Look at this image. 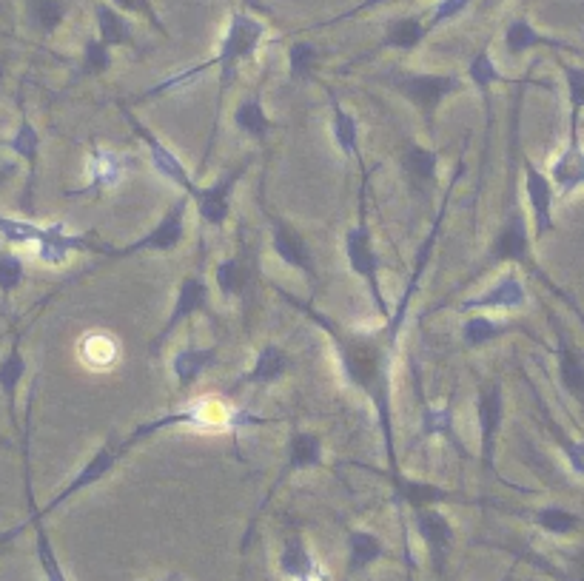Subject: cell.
Returning a JSON list of instances; mask_svg holds the SVG:
<instances>
[{"label":"cell","instance_id":"35","mask_svg":"<svg viewBox=\"0 0 584 581\" xmlns=\"http://www.w3.org/2000/svg\"><path fill=\"white\" fill-rule=\"evenodd\" d=\"M46 225L20 220V217H3L0 214V240L6 245H38Z\"/></svg>","mask_w":584,"mask_h":581},{"label":"cell","instance_id":"21","mask_svg":"<svg viewBox=\"0 0 584 581\" xmlns=\"http://www.w3.org/2000/svg\"><path fill=\"white\" fill-rule=\"evenodd\" d=\"M214 359H217V348H194V345H189V348L177 351L171 359V371L177 376V385L183 391L191 388L208 365H214Z\"/></svg>","mask_w":584,"mask_h":581},{"label":"cell","instance_id":"51","mask_svg":"<svg viewBox=\"0 0 584 581\" xmlns=\"http://www.w3.org/2000/svg\"><path fill=\"white\" fill-rule=\"evenodd\" d=\"M377 3H385V0H365L362 6H357L354 12H362V9H368V6H377ZM354 12H348V15H354Z\"/></svg>","mask_w":584,"mask_h":581},{"label":"cell","instance_id":"36","mask_svg":"<svg viewBox=\"0 0 584 581\" xmlns=\"http://www.w3.org/2000/svg\"><path fill=\"white\" fill-rule=\"evenodd\" d=\"M80 354L92 368H106V365H112L114 359H117V345L106 334H89L80 342Z\"/></svg>","mask_w":584,"mask_h":581},{"label":"cell","instance_id":"40","mask_svg":"<svg viewBox=\"0 0 584 581\" xmlns=\"http://www.w3.org/2000/svg\"><path fill=\"white\" fill-rule=\"evenodd\" d=\"M536 525L556 533V536H565L579 525V516L565 510V507H542V510H536Z\"/></svg>","mask_w":584,"mask_h":581},{"label":"cell","instance_id":"26","mask_svg":"<svg viewBox=\"0 0 584 581\" xmlns=\"http://www.w3.org/2000/svg\"><path fill=\"white\" fill-rule=\"evenodd\" d=\"M234 126L243 134H248V137H254V140H265L268 132H271L277 123L263 112L260 94H251V97H245L243 103L237 106V112H234Z\"/></svg>","mask_w":584,"mask_h":581},{"label":"cell","instance_id":"44","mask_svg":"<svg viewBox=\"0 0 584 581\" xmlns=\"http://www.w3.org/2000/svg\"><path fill=\"white\" fill-rule=\"evenodd\" d=\"M112 66V52L103 40H89L83 52V75H103Z\"/></svg>","mask_w":584,"mask_h":581},{"label":"cell","instance_id":"55","mask_svg":"<svg viewBox=\"0 0 584 581\" xmlns=\"http://www.w3.org/2000/svg\"><path fill=\"white\" fill-rule=\"evenodd\" d=\"M0 445H3V448H9V442H6V439H3V436H0Z\"/></svg>","mask_w":584,"mask_h":581},{"label":"cell","instance_id":"48","mask_svg":"<svg viewBox=\"0 0 584 581\" xmlns=\"http://www.w3.org/2000/svg\"><path fill=\"white\" fill-rule=\"evenodd\" d=\"M260 425H265L263 416H257L248 408H231L223 416V428H260Z\"/></svg>","mask_w":584,"mask_h":581},{"label":"cell","instance_id":"13","mask_svg":"<svg viewBox=\"0 0 584 581\" xmlns=\"http://www.w3.org/2000/svg\"><path fill=\"white\" fill-rule=\"evenodd\" d=\"M522 166H525V194H528L530 211H533L536 237H545V234L553 231V200H556V188H553L545 171L539 169L530 157H522Z\"/></svg>","mask_w":584,"mask_h":581},{"label":"cell","instance_id":"45","mask_svg":"<svg viewBox=\"0 0 584 581\" xmlns=\"http://www.w3.org/2000/svg\"><path fill=\"white\" fill-rule=\"evenodd\" d=\"M38 556L40 564H43V573L49 581H66L60 564L55 559V550H52V542H49V533L43 530V525H38Z\"/></svg>","mask_w":584,"mask_h":581},{"label":"cell","instance_id":"6","mask_svg":"<svg viewBox=\"0 0 584 581\" xmlns=\"http://www.w3.org/2000/svg\"><path fill=\"white\" fill-rule=\"evenodd\" d=\"M550 183L556 194L570 197L576 188L584 186V146L579 140V114H570V137L562 154L550 163Z\"/></svg>","mask_w":584,"mask_h":581},{"label":"cell","instance_id":"14","mask_svg":"<svg viewBox=\"0 0 584 581\" xmlns=\"http://www.w3.org/2000/svg\"><path fill=\"white\" fill-rule=\"evenodd\" d=\"M126 117H129V123H132V129L140 137H143V143H146V149H149V157H151V166H154V171L160 174V177H166L169 180L171 186H177V188H183L186 194H191L194 197V191H197V186L191 183V177H189V171H186V166L180 163V157L174 154L171 149H166L154 134L140 123V120H134L132 114L126 112Z\"/></svg>","mask_w":584,"mask_h":581},{"label":"cell","instance_id":"2","mask_svg":"<svg viewBox=\"0 0 584 581\" xmlns=\"http://www.w3.org/2000/svg\"><path fill=\"white\" fill-rule=\"evenodd\" d=\"M263 35H265V26L260 23V20L251 18V15H243V12H231V23H228L226 40H223V46H220V55L214 57V60H208V63H203V66H194V69L183 72V75L169 77L166 83H160V86L149 89L146 97L171 92V89H177V86H186V83H191V77L200 75V72H206V69H211V66H220V94H223L228 86L234 83V77H237V66L257 52V46H260Z\"/></svg>","mask_w":584,"mask_h":581},{"label":"cell","instance_id":"41","mask_svg":"<svg viewBox=\"0 0 584 581\" xmlns=\"http://www.w3.org/2000/svg\"><path fill=\"white\" fill-rule=\"evenodd\" d=\"M468 75H471L473 86H476V89H482V92H485L488 86H493V83H508V77L496 69V63L490 60L488 52L473 55L471 66H468Z\"/></svg>","mask_w":584,"mask_h":581},{"label":"cell","instance_id":"10","mask_svg":"<svg viewBox=\"0 0 584 581\" xmlns=\"http://www.w3.org/2000/svg\"><path fill=\"white\" fill-rule=\"evenodd\" d=\"M75 251H100V254H106V257L112 254V248H109V245L92 243L86 234H69L63 223L46 225V231H43L40 243L35 245L38 260L46 265L66 263V257H69V254H75Z\"/></svg>","mask_w":584,"mask_h":581},{"label":"cell","instance_id":"39","mask_svg":"<svg viewBox=\"0 0 584 581\" xmlns=\"http://www.w3.org/2000/svg\"><path fill=\"white\" fill-rule=\"evenodd\" d=\"M396 490H399V496L402 499H408L411 505L419 510V507H428L434 505V502H439V499H445V493L439 488H434V485H422V482H414V479H399L396 476Z\"/></svg>","mask_w":584,"mask_h":581},{"label":"cell","instance_id":"19","mask_svg":"<svg viewBox=\"0 0 584 581\" xmlns=\"http://www.w3.org/2000/svg\"><path fill=\"white\" fill-rule=\"evenodd\" d=\"M416 530H419V536L425 539V544L431 547V556H434L436 567H442L445 553H448V547H451L453 542L451 522H448L442 513L431 510V507H419V510H416Z\"/></svg>","mask_w":584,"mask_h":581},{"label":"cell","instance_id":"47","mask_svg":"<svg viewBox=\"0 0 584 581\" xmlns=\"http://www.w3.org/2000/svg\"><path fill=\"white\" fill-rule=\"evenodd\" d=\"M471 3L473 0H442V3L434 9V18H431V23H428V32L436 29L439 23H445V20L459 18V15H462Z\"/></svg>","mask_w":584,"mask_h":581},{"label":"cell","instance_id":"17","mask_svg":"<svg viewBox=\"0 0 584 581\" xmlns=\"http://www.w3.org/2000/svg\"><path fill=\"white\" fill-rule=\"evenodd\" d=\"M114 445H117V442H114V439H109L103 448L97 450L95 456H92V459H89V462L80 468V473H77L75 479H72L66 488L60 490V496L49 502V507H46L43 513H52V510H55L57 505H63L66 499H72V496H75V493H80V490L92 488V485H95V482H100L106 473H112V468L117 465V456H120V448H114ZM43 513H38V516H43Z\"/></svg>","mask_w":584,"mask_h":581},{"label":"cell","instance_id":"37","mask_svg":"<svg viewBox=\"0 0 584 581\" xmlns=\"http://www.w3.org/2000/svg\"><path fill=\"white\" fill-rule=\"evenodd\" d=\"M26 280V265L23 257L15 251H6L0 248V294L9 297L12 291H18L20 282Z\"/></svg>","mask_w":584,"mask_h":581},{"label":"cell","instance_id":"22","mask_svg":"<svg viewBox=\"0 0 584 581\" xmlns=\"http://www.w3.org/2000/svg\"><path fill=\"white\" fill-rule=\"evenodd\" d=\"M556 357H559V376H562V385L567 388V394L573 396V399H579L584 405V357L582 351H576L570 345V339L562 331H559Z\"/></svg>","mask_w":584,"mask_h":581},{"label":"cell","instance_id":"42","mask_svg":"<svg viewBox=\"0 0 584 581\" xmlns=\"http://www.w3.org/2000/svg\"><path fill=\"white\" fill-rule=\"evenodd\" d=\"M317 49L308 43V40H300V43H294L291 46V52H288V66H291V77L294 80H308V77L314 75V63H317Z\"/></svg>","mask_w":584,"mask_h":581},{"label":"cell","instance_id":"4","mask_svg":"<svg viewBox=\"0 0 584 581\" xmlns=\"http://www.w3.org/2000/svg\"><path fill=\"white\" fill-rule=\"evenodd\" d=\"M388 83L399 94H405L428 123L434 120V114L442 106V100L448 94L459 92V86H462V80L456 75H405V72L388 75Z\"/></svg>","mask_w":584,"mask_h":581},{"label":"cell","instance_id":"30","mask_svg":"<svg viewBox=\"0 0 584 581\" xmlns=\"http://www.w3.org/2000/svg\"><path fill=\"white\" fill-rule=\"evenodd\" d=\"M97 26H100V40L112 49V46H129L132 43V26L117 9L97 3Z\"/></svg>","mask_w":584,"mask_h":581},{"label":"cell","instance_id":"43","mask_svg":"<svg viewBox=\"0 0 584 581\" xmlns=\"http://www.w3.org/2000/svg\"><path fill=\"white\" fill-rule=\"evenodd\" d=\"M32 18L43 32H55L66 18V3L63 0H32Z\"/></svg>","mask_w":584,"mask_h":581},{"label":"cell","instance_id":"1","mask_svg":"<svg viewBox=\"0 0 584 581\" xmlns=\"http://www.w3.org/2000/svg\"><path fill=\"white\" fill-rule=\"evenodd\" d=\"M302 311L308 317L314 319L320 328H325V334L334 339L337 345V357L342 362V374L345 379L365 391L371 396V402L377 405L379 413V425H382V433H385V448H388V462H391V470L396 473V459H394V428H391V399H388V357H391V345L385 334H377V337H362V334H348L342 325L331 322L322 314H314L308 305H302Z\"/></svg>","mask_w":584,"mask_h":581},{"label":"cell","instance_id":"38","mask_svg":"<svg viewBox=\"0 0 584 581\" xmlns=\"http://www.w3.org/2000/svg\"><path fill=\"white\" fill-rule=\"evenodd\" d=\"M214 280L220 285L223 297H237V294H243L248 271H245V265L240 260H223L214 271Z\"/></svg>","mask_w":584,"mask_h":581},{"label":"cell","instance_id":"5","mask_svg":"<svg viewBox=\"0 0 584 581\" xmlns=\"http://www.w3.org/2000/svg\"><path fill=\"white\" fill-rule=\"evenodd\" d=\"M189 203L191 194H183L180 200H174L169 211L163 214V220L154 225L143 240L126 245L120 251L112 248L109 257L120 260V257H132L137 251H171V248H177V245L183 243V237H186V211H189Z\"/></svg>","mask_w":584,"mask_h":581},{"label":"cell","instance_id":"23","mask_svg":"<svg viewBox=\"0 0 584 581\" xmlns=\"http://www.w3.org/2000/svg\"><path fill=\"white\" fill-rule=\"evenodd\" d=\"M280 567H283V573L288 579H297V581H328V576L322 573V567L314 559H311V553L305 550V544L302 539H288L283 550V559H280Z\"/></svg>","mask_w":584,"mask_h":581},{"label":"cell","instance_id":"25","mask_svg":"<svg viewBox=\"0 0 584 581\" xmlns=\"http://www.w3.org/2000/svg\"><path fill=\"white\" fill-rule=\"evenodd\" d=\"M23 376H26V359L20 354V342L15 339L12 351H9V354L3 357V362H0V391L6 396L9 416H12L15 425H18V411H15V405H18V388Z\"/></svg>","mask_w":584,"mask_h":581},{"label":"cell","instance_id":"7","mask_svg":"<svg viewBox=\"0 0 584 581\" xmlns=\"http://www.w3.org/2000/svg\"><path fill=\"white\" fill-rule=\"evenodd\" d=\"M197 311H208V285L203 277L191 274V277H186V280L180 282L177 302H174V308H171V317L166 319L163 331L151 339V345H149L151 357H157V351H160V348H163V342L174 334V328H177L180 322H186L191 314H197ZM208 314H211V311H208ZM211 319H214V314H211Z\"/></svg>","mask_w":584,"mask_h":581},{"label":"cell","instance_id":"16","mask_svg":"<svg viewBox=\"0 0 584 581\" xmlns=\"http://www.w3.org/2000/svg\"><path fill=\"white\" fill-rule=\"evenodd\" d=\"M271 245H274V251H277V257L283 260L285 265H291V268H297L302 271L308 280H317V271H314V263H311V248L305 245L302 240V234L297 228H291V225L280 220V217H271Z\"/></svg>","mask_w":584,"mask_h":581},{"label":"cell","instance_id":"27","mask_svg":"<svg viewBox=\"0 0 584 581\" xmlns=\"http://www.w3.org/2000/svg\"><path fill=\"white\" fill-rule=\"evenodd\" d=\"M402 166L408 177L414 180L416 188L434 186L436 171H439V151L425 149V146H408L402 154Z\"/></svg>","mask_w":584,"mask_h":581},{"label":"cell","instance_id":"11","mask_svg":"<svg viewBox=\"0 0 584 581\" xmlns=\"http://www.w3.org/2000/svg\"><path fill=\"white\" fill-rule=\"evenodd\" d=\"M476 416H479V433H482V462H485V468L493 470L496 433L502 428V416H505L502 382H490L488 388L479 391V399H476Z\"/></svg>","mask_w":584,"mask_h":581},{"label":"cell","instance_id":"9","mask_svg":"<svg viewBox=\"0 0 584 581\" xmlns=\"http://www.w3.org/2000/svg\"><path fill=\"white\" fill-rule=\"evenodd\" d=\"M488 263H519L530 265V231L528 214L522 208H513L508 214V223L496 234L490 245Z\"/></svg>","mask_w":584,"mask_h":581},{"label":"cell","instance_id":"28","mask_svg":"<svg viewBox=\"0 0 584 581\" xmlns=\"http://www.w3.org/2000/svg\"><path fill=\"white\" fill-rule=\"evenodd\" d=\"M331 134L345 157H354L359 149V123L354 114H348L340 106V100L331 92Z\"/></svg>","mask_w":584,"mask_h":581},{"label":"cell","instance_id":"52","mask_svg":"<svg viewBox=\"0 0 584 581\" xmlns=\"http://www.w3.org/2000/svg\"><path fill=\"white\" fill-rule=\"evenodd\" d=\"M15 533H18V530H12V533H6V536H0V544H3V542H9V539H12V536H15Z\"/></svg>","mask_w":584,"mask_h":581},{"label":"cell","instance_id":"24","mask_svg":"<svg viewBox=\"0 0 584 581\" xmlns=\"http://www.w3.org/2000/svg\"><path fill=\"white\" fill-rule=\"evenodd\" d=\"M505 46H508L510 55H522V52H528V49H533V46H550V49H562V52H576L570 43H565V40L539 35V32H536L525 18H519L510 23L508 32H505Z\"/></svg>","mask_w":584,"mask_h":581},{"label":"cell","instance_id":"53","mask_svg":"<svg viewBox=\"0 0 584 581\" xmlns=\"http://www.w3.org/2000/svg\"><path fill=\"white\" fill-rule=\"evenodd\" d=\"M160 581H183L180 576H166V579H160Z\"/></svg>","mask_w":584,"mask_h":581},{"label":"cell","instance_id":"8","mask_svg":"<svg viewBox=\"0 0 584 581\" xmlns=\"http://www.w3.org/2000/svg\"><path fill=\"white\" fill-rule=\"evenodd\" d=\"M134 157L120 154L112 149H92L89 154V186L77 188V191H66V197H97L100 191H109L123 183L126 171L132 169Z\"/></svg>","mask_w":584,"mask_h":581},{"label":"cell","instance_id":"18","mask_svg":"<svg viewBox=\"0 0 584 581\" xmlns=\"http://www.w3.org/2000/svg\"><path fill=\"white\" fill-rule=\"evenodd\" d=\"M6 146L15 151V154H20V157L29 163V183H26V191H23V211H26V214H35V186H38L40 134H38V129L29 123V117H26V114H23V120H20L15 137H12Z\"/></svg>","mask_w":584,"mask_h":581},{"label":"cell","instance_id":"20","mask_svg":"<svg viewBox=\"0 0 584 581\" xmlns=\"http://www.w3.org/2000/svg\"><path fill=\"white\" fill-rule=\"evenodd\" d=\"M288 368H291V359H288V354H285L283 348L265 345L263 351L257 354L254 368L245 371V374L234 382V391H237V388H245V385H274V382L283 379V374Z\"/></svg>","mask_w":584,"mask_h":581},{"label":"cell","instance_id":"32","mask_svg":"<svg viewBox=\"0 0 584 581\" xmlns=\"http://www.w3.org/2000/svg\"><path fill=\"white\" fill-rule=\"evenodd\" d=\"M508 322H499V319H490L482 317V314H476L471 317L465 325H462V339H465V345H471V348H479V345H488L493 339L505 337L508 334Z\"/></svg>","mask_w":584,"mask_h":581},{"label":"cell","instance_id":"15","mask_svg":"<svg viewBox=\"0 0 584 581\" xmlns=\"http://www.w3.org/2000/svg\"><path fill=\"white\" fill-rule=\"evenodd\" d=\"M525 302H528L525 285H522V280H519L513 271H508L505 277H499V280L493 282L485 294L462 302L459 311H482V308H490V311H516V308H522Z\"/></svg>","mask_w":584,"mask_h":581},{"label":"cell","instance_id":"49","mask_svg":"<svg viewBox=\"0 0 584 581\" xmlns=\"http://www.w3.org/2000/svg\"><path fill=\"white\" fill-rule=\"evenodd\" d=\"M562 453L570 462V470L576 476H584V442H576V439H562Z\"/></svg>","mask_w":584,"mask_h":581},{"label":"cell","instance_id":"46","mask_svg":"<svg viewBox=\"0 0 584 581\" xmlns=\"http://www.w3.org/2000/svg\"><path fill=\"white\" fill-rule=\"evenodd\" d=\"M567 100H570V114H582L584 109V69L582 66H567Z\"/></svg>","mask_w":584,"mask_h":581},{"label":"cell","instance_id":"34","mask_svg":"<svg viewBox=\"0 0 584 581\" xmlns=\"http://www.w3.org/2000/svg\"><path fill=\"white\" fill-rule=\"evenodd\" d=\"M348 547H351V562H348L351 573H357V570L368 567L371 562H377L379 556L385 553V544L379 542L374 533H368V530H354Z\"/></svg>","mask_w":584,"mask_h":581},{"label":"cell","instance_id":"12","mask_svg":"<svg viewBox=\"0 0 584 581\" xmlns=\"http://www.w3.org/2000/svg\"><path fill=\"white\" fill-rule=\"evenodd\" d=\"M248 169V163L243 166H237V169L226 171L217 183H211L208 188H197L194 191V200H197V211H200V217H203V223L211 225V228H223L228 220V200H231V194H234V186L240 183V177Z\"/></svg>","mask_w":584,"mask_h":581},{"label":"cell","instance_id":"3","mask_svg":"<svg viewBox=\"0 0 584 581\" xmlns=\"http://www.w3.org/2000/svg\"><path fill=\"white\" fill-rule=\"evenodd\" d=\"M345 257L351 263V271L368 282V291L377 302V311L382 317H391V308L382 297V288H379V263L377 251H374V243H371V231H368V223H365V206H362V214H359V223L354 228H348L345 234Z\"/></svg>","mask_w":584,"mask_h":581},{"label":"cell","instance_id":"31","mask_svg":"<svg viewBox=\"0 0 584 581\" xmlns=\"http://www.w3.org/2000/svg\"><path fill=\"white\" fill-rule=\"evenodd\" d=\"M322 462V439L317 433L300 431L291 436V445H288V468L291 470H305L317 468Z\"/></svg>","mask_w":584,"mask_h":581},{"label":"cell","instance_id":"29","mask_svg":"<svg viewBox=\"0 0 584 581\" xmlns=\"http://www.w3.org/2000/svg\"><path fill=\"white\" fill-rule=\"evenodd\" d=\"M422 436L425 439L428 436H445L462 456H468L462 448V439L456 436V428H453V402L442 405V408H428V405L422 408Z\"/></svg>","mask_w":584,"mask_h":581},{"label":"cell","instance_id":"33","mask_svg":"<svg viewBox=\"0 0 584 581\" xmlns=\"http://www.w3.org/2000/svg\"><path fill=\"white\" fill-rule=\"evenodd\" d=\"M428 35V26H422L416 18H396L388 23V32H385V46H394V49H414Z\"/></svg>","mask_w":584,"mask_h":581},{"label":"cell","instance_id":"54","mask_svg":"<svg viewBox=\"0 0 584 581\" xmlns=\"http://www.w3.org/2000/svg\"><path fill=\"white\" fill-rule=\"evenodd\" d=\"M493 3H499V0H485V9H490Z\"/></svg>","mask_w":584,"mask_h":581},{"label":"cell","instance_id":"50","mask_svg":"<svg viewBox=\"0 0 584 581\" xmlns=\"http://www.w3.org/2000/svg\"><path fill=\"white\" fill-rule=\"evenodd\" d=\"M117 9H126V12H140V15H146V18L154 23V26H160V20H157V15L151 12L149 0H112ZM163 29V26H160Z\"/></svg>","mask_w":584,"mask_h":581}]
</instances>
